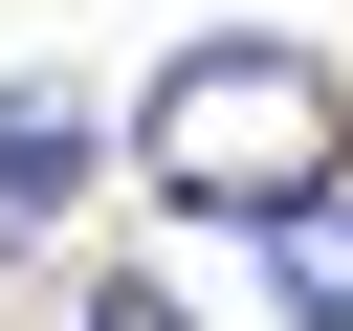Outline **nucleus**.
Wrapping results in <instances>:
<instances>
[{
    "label": "nucleus",
    "mask_w": 353,
    "mask_h": 331,
    "mask_svg": "<svg viewBox=\"0 0 353 331\" xmlns=\"http://www.w3.org/2000/svg\"><path fill=\"white\" fill-rule=\"evenodd\" d=\"M132 177H154L176 221H287V199L331 177V66H309L287 22H199V44L132 88Z\"/></svg>",
    "instance_id": "1"
},
{
    "label": "nucleus",
    "mask_w": 353,
    "mask_h": 331,
    "mask_svg": "<svg viewBox=\"0 0 353 331\" xmlns=\"http://www.w3.org/2000/svg\"><path fill=\"white\" fill-rule=\"evenodd\" d=\"M265 331H353V177H309L265 221Z\"/></svg>",
    "instance_id": "2"
},
{
    "label": "nucleus",
    "mask_w": 353,
    "mask_h": 331,
    "mask_svg": "<svg viewBox=\"0 0 353 331\" xmlns=\"http://www.w3.org/2000/svg\"><path fill=\"white\" fill-rule=\"evenodd\" d=\"M88 177V88H0V221H44Z\"/></svg>",
    "instance_id": "3"
}]
</instances>
